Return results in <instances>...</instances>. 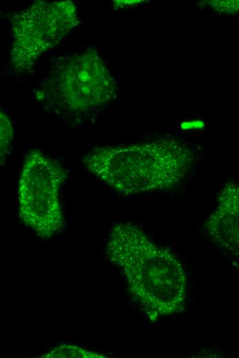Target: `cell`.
Returning a JSON list of instances; mask_svg holds the SVG:
<instances>
[{
  "mask_svg": "<svg viewBox=\"0 0 239 358\" xmlns=\"http://www.w3.org/2000/svg\"><path fill=\"white\" fill-rule=\"evenodd\" d=\"M106 253L123 274L129 293L149 321L184 310L187 275L169 249L152 241L138 227L119 223L109 233Z\"/></svg>",
  "mask_w": 239,
  "mask_h": 358,
  "instance_id": "1",
  "label": "cell"
},
{
  "mask_svg": "<svg viewBox=\"0 0 239 358\" xmlns=\"http://www.w3.org/2000/svg\"><path fill=\"white\" fill-rule=\"evenodd\" d=\"M195 161L194 151L176 138L100 147L82 158L93 176L124 196L167 191L179 185Z\"/></svg>",
  "mask_w": 239,
  "mask_h": 358,
  "instance_id": "2",
  "label": "cell"
},
{
  "mask_svg": "<svg viewBox=\"0 0 239 358\" xmlns=\"http://www.w3.org/2000/svg\"><path fill=\"white\" fill-rule=\"evenodd\" d=\"M117 84L96 50L62 56L34 91L47 110L81 118L104 107L117 95Z\"/></svg>",
  "mask_w": 239,
  "mask_h": 358,
  "instance_id": "3",
  "label": "cell"
},
{
  "mask_svg": "<svg viewBox=\"0 0 239 358\" xmlns=\"http://www.w3.org/2000/svg\"><path fill=\"white\" fill-rule=\"evenodd\" d=\"M67 178L63 167L41 151L32 149L26 155L18 185L19 215L42 239L64 228L60 192Z\"/></svg>",
  "mask_w": 239,
  "mask_h": 358,
  "instance_id": "4",
  "label": "cell"
},
{
  "mask_svg": "<svg viewBox=\"0 0 239 358\" xmlns=\"http://www.w3.org/2000/svg\"><path fill=\"white\" fill-rule=\"evenodd\" d=\"M78 23L77 9L71 1H38L14 13L10 17L12 67L16 70H29Z\"/></svg>",
  "mask_w": 239,
  "mask_h": 358,
  "instance_id": "5",
  "label": "cell"
},
{
  "mask_svg": "<svg viewBox=\"0 0 239 358\" xmlns=\"http://www.w3.org/2000/svg\"><path fill=\"white\" fill-rule=\"evenodd\" d=\"M208 240L239 274V184L227 182L204 224Z\"/></svg>",
  "mask_w": 239,
  "mask_h": 358,
  "instance_id": "6",
  "label": "cell"
},
{
  "mask_svg": "<svg viewBox=\"0 0 239 358\" xmlns=\"http://www.w3.org/2000/svg\"><path fill=\"white\" fill-rule=\"evenodd\" d=\"M42 358H106V356L73 344H59L43 355Z\"/></svg>",
  "mask_w": 239,
  "mask_h": 358,
  "instance_id": "7",
  "label": "cell"
},
{
  "mask_svg": "<svg viewBox=\"0 0 239 358\" xmlns=\"http://www.w3.org/2000/svg\"><path fill=\"white\" fill-rule=\"evenodd\" d=\"M0 120V158L1 167H3L5 165L7 156L11 151L14 129L8 115L2 109H1Z\"/></svg>",
  "mask_w": 239,
  "mask_h": 358,
  "instance_id": "8",
  "label": "cell"
},
{
  "mask_svg": "<svg viewBox=\"0 0 239 358\" xmlns=\"http://www.w3.org/2000/svg\"><path fill=\"white\" fill-rule=\"evenodd\" d=\"M208 4L220 14H234L239 12V0L209 1Z\"/></svg>",
  "mask_w": 239,
  "mask_h": 358,
  "instance_id": "9",
  "label": "cell"
},
{
  "mask_svg": "<svg viewBox=\"0 0 239 358\" xmlns=\"http://www.w3.org/2000/svg\"><path fill=\"white\" fill-rule=\"evenodd\" d=\"M204 125L200 120L185 121L181 124V128L184 130L198 129L203 128Z\"/></svg>",
  "mask_w": 239,
  "mask_h": 358,
  "instance_id": "10",
  "label": "cell"
},
{
  "mask_svg": "<svg viewBox=\"0 0 239 358\" xmlns=\"http://www.w3.org/2000/svg\"><path fill=\"white\" fill-rule=\"evenodd\" d=\"M115 2L117 3H115L114 5L115 6H129L130 4H136V3H140V2H142L141 1H115Z\"/></svg>",
  "mask_w": 239,
  "mask_h": 358,
  "instance_id": "11",
  "label": "cell"
}]
</instances>
